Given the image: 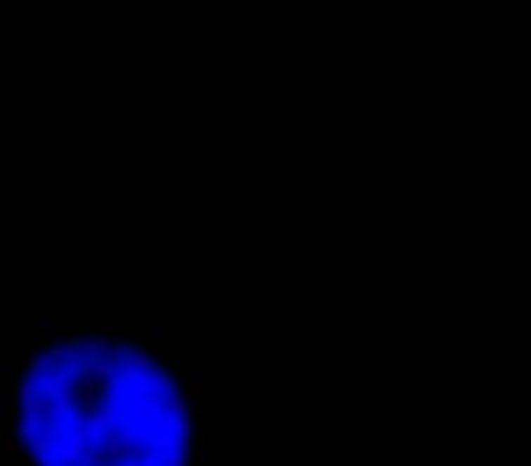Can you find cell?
<instances>
[{
    "instance_id": "2",
    "label": "cell",
    "mask_w": 531,
    "mask_h": 466,
    "mask_svg": "<svg viewBox=\"0 0 531 466\" xmlns=\"http://www.w3.org/2000/svg\"><path fill=\"white\" fill-rule=\"evenodd\" d=\"M193 444H200V448L207 444V422H204V419H200V427L193 430Z\"/></svg>"
},
{
    "instance_id": "1",
    "label": "cell",
    "mask_w": 531,
    "mask_h": 466,
    "mask_svg": "<svg viewBox=\"0 0 531 466\" xmlns=\"http://www.w3.org/2000/svg\"><path fill=\"white\" fill-rule=\"evenodd\" d=\"M0 452H8V455H18V452H23V437H8V441H4V448H0Z\"/></svg>"
},
{
    "instance_id": "4",
    "label": "cell",
    "mask_w": 531,
    "mask_h": 466,
    "mask_svg": "<svg viewBox=\"0 0 531 466\" xmlns=\"http://www.w3.org/2000/svg\"><path fill=\"white\" fill-rule=\"evenodd\" d=\"M8 386H11V379H8V368H4V365H0V393H4Z\"/></svg>"
},
{
    "instance_id": "3",
    "label": "cell",
    "mask_w": 531,
    "mask_h": 466,
    "mask_svg": "<svg viewBox=\"0 0 531 466\" xmlns=\"http://www.w3.org/2000/svg\"><path fill=\"white\" fill-rule=\"evenodd\" d=\"M146 346H150V353H164V343H160L157 335H150V339H146Z\"/></svg>"
}]
</instances>
